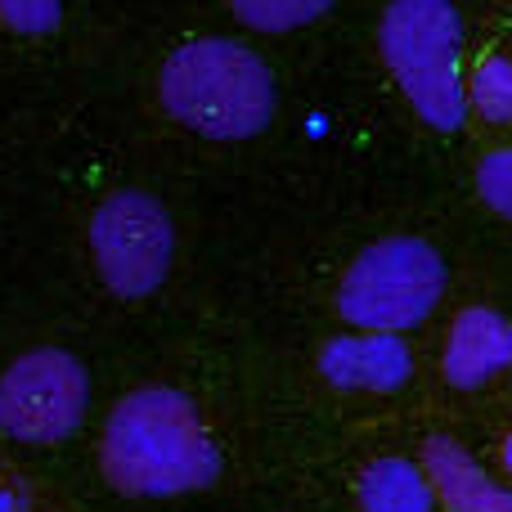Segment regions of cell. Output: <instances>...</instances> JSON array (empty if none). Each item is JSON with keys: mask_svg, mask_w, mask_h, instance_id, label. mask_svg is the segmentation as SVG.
I'll use <instances>...</instances> for the list:
<instances>
[{"mask_svg": "<svg viewBox=\"0 0 512 512\" xmlns=\"http://www.w3.org/2000/svg\"><path fill=\"white\" fill-rule=\"evenodd\" d=\"M158 104L203 140H252L274 122L279 86L252 45L234 36H189L162 59Z\"/></svg>", "mask_w": 512, "mask_h": 512, "instance_id": "obj_1", "label": "cell"}, {"mask_svg": "<svg viewBox=\"0 0 512 512\" xmlns=\"http://www.w3.org/2000/svg\"><path fill=\"white\" fill-rule=\"evenodd\" d=\"M333 5L337 0H225L234 23H243L248 32H265V36L301 32V27L319 23Z\"/></svg>", "mask_w": 512, "mask_h": 512, "instance_id": "obj_12", "label": "cell"}, {"mask_svg": "<svg viewBox=\"0 0 512 512\" xmlns=\"http://www.w3.org/2000/svg\"><path fill=\"white\" fill-rule=\"evenodd\" d=\"M104 477L122 495H185L221 477V450L180 391L144 387L104 427Z\"/></svg>", "mask_w": 512, "mask_h": 512, "instance_id": "obj_2", "label": "cell"}, {"mask_svg": "<svg viewBox=\"0 0 512 512\" xmlns=\"http://www.w3.org/2000/svg\"><path fill=\"white\" fill-rule=\"evenodd\" d=\"M90 252L117 297H149L171 270L176 230L158 198L122 189L99 203L90 221Z\"/></svg>", "mask_w": 512, "mask_h": 512, "instance_id": "obj_5", "label": "cell"}, {"mask_svg": "<svg viewBox=\"0 0 512 512\" xmlns=\"http://www.w3.org/2000/svg\"><path fill=\"white\" fill-rule=\"evenodd\" d=\"M463 104L490 126H512V54L490 50L463 72Z\"/></svg>", "mask_w": 512, "mask_h": 512, "instance_id": "obj_11", "label": "cell"}, {"mask_svg": "<svg viewBox=\"0 0 512 512\" xmlns=\"http://www.w3.org/2000/svg\"><path fill=\"white\" fill-rule=\"evenodd\" d=\"M414 360L400 337H333L319 351V373L342 391H396L409 378Z\"/></svg>", "mask_w": 512, "mask_h": 512, "instance_id": "obj_7", "label": "cell"}, {"mask_svg": "<svg viewBox=\"0 0 512 512\" xmlns=\"http://www.w3.org/2000/svg\"><path fill=\"white\" fill-rule=\"evenodd\" d=\"M477 194L490 212H499L512 221V144L490 149L486 158L477 162Z\"/></svg>", "mask_w": 512, "mask_h": 512, "instance_id": "obj_13", "label": "cell"}, {"mask_svg": "<svg viewBox=\"0 0 512 512\" xmlns=\"http://www.w3.org/2000/svg\"><path fill=\"white\" fill-rule=\"evenodd\" d=\"M378 54L405 104L432 131H459L463 104V18L454 0H387L378 18Z\"/></svg>", "mask_w": 512, "mask_h": 512, "instance_id": "obj_3", "label": "cell"}, {"mask_svg": "<svg viewBox=\"0 0 512 512\" xmlns=\"http://www.w3.org/2000/svg\"><path fill=\"white\" fill-rule=\"evenodd\" d=\"M508 364H512V324L499 310L468 306L450 328L445 378L454 387H481V382L499 378Z\"/></svg>", "mask_w": 512, "mask_h": 512, "instance_id": "obj_8", "label": "cell"}, {"mask_svg": "<svg viewBox=\"0 0 512 512\" xmlns=\"http://www.w3.org/2000/svg\"><path fill=\"white\" fill-rule=\"evenodd\" d=\"M364 512H432V486L405 459H378L360 477Z\"/></svg>", "mask_w": 512, "mask_h": 512, "instance_id": "obj_10", "label": "cell"}, {"mask_svg": "<svg viewBox=\"0 0 512 512\" xmlns=\"http://www.w3.org/2000/svg\"><path fill=\"white\" fill-rule=\"evenodd\" d=\"M423 468L427 486L441 495L450 512H512V490L490 481L481 463L450 436H432L423 445Z\"/></svg>", "mask_w": 512, "mask_h": 512, "instance_id": "obj_9", "label": "cell"}, {"mask_svg": "<svg viewBox=\"0 0 512 512\" xmlns=\"http://www.w3.org/2000/svg\"><path fill=\"white\" fill-rule=\"evenodd\" d=\"M63 18V0H0V23L18 36H50Z\"/></svg>", "mask_w": 512, "mask_h": 512, "instance_id": "obj_14", "label": "cell"}, {"mask_svg": "<svg viewBox=\"0 0 512 512\" xmlns=\"http://www.w3.org/2000/svg\"><path fill=\"white\" fill-rule=\"evenodd\" d=\"M504 463H508V472H512V436H508V445H504Z\"/></svg>", "mask_w": 512, "mask_h": 512, "instance_id": "obj_15", "label": "cell"}, {"mask_svg": "<svg viewBox=\"0 0 512 512\" xmlns=\"http://www.w3.org/2000/svg\"><path fill=\"white\" fill-rule=\"evenodd\" d=\"M445 292V261L427 239H378L351 261L337 288V315L369 333H400L432 315Z\"/></svg>", "mask_w": 512, "mask_h": 512, "instance_id": "obj_4", "label": "cell"}, {"mask_svg": "<svg viewBox=\"0 0 512 512\" xmlns=\"http://www.w3.org/2000/svg\"><path fill=\"white\" fill-rule=\"evenodd\" d=\"M90 382L68 351H32L0 378V427L27 445H54L81 423Z\"/></svg>", "mask_w": 512, "mask_h": 512, "instance_id": "obj_6", "label": "cell"}]
</instances>
